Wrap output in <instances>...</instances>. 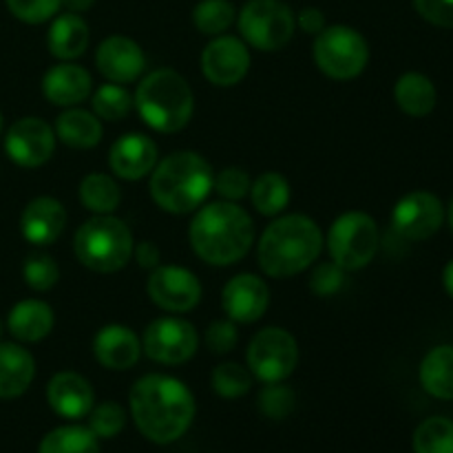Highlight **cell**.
<instances>
[{"label":"cell","instance_id":"obj_35","mask_svg":"<svg viewBox=\"0 0 453 453\" xmlns=\"http://www.w3.org/2000/svg\"><path fill=\"white\" fill-rule=\"evenodd\" d=\"M211 383L217 396L234 401V398H242L243 394L250 392L252 372L242 367L239 363H221L212 370Z\"/></svg>","mask_w":453,"mask_h":453},{"label":"cell","instance_id":"obj_16","mask_svg":"<svg viewBox=\"0 0 453 453\" xmlns=\"http://www.w3.org/2000/svg\"><path fill=\"white\" fill-rule=\"evenodd\" d=\"M96 66L109 82L131 84L144 73L146 56L135 40L127 35H109L97 47Z\"/></svg>","mask_w":453,"mask_h":453},{"label":"cell","instance_id":"obj_40","mask_svg":"<svg viewBox=\"0 0 453 453\" xmlns=\"http://www.w3.org/2000/svg\"><path fill=\"white\" fill-rule=\"evenodd\" d=\"M250 175H248L243 168L237 166L224 168V171L212 180V188H215L217 193H219V197L226 199V202H239V199H243L250 193Z\"/></svg>","mask_w":453,"mask_h":453},{"label":"cell","instance_id":"obj_10","mask_svg":"<svg viewBox=\"0 0 453 453\" xmlns=\"http://www.w3.org/2000/svg\"><path fill=\"white\" fill-rule=\"evenodd\" d=\"M299 365V345L283 327H264L248 345V370L264 383H283Z\"/></svg>","mask_w":453,"mask_h":453},{"label":"cell","instance_id":"obj_33","mask_svg":"<svg viewBox=\"0 0 453 453\" xmlns=\"http://www.w3.org/2000/svg\"><path fill=\"white\" fill-rule=\"evenodd\" d=\"M237 18L230 0H199L193 9V22L199 34L221 35Z\"/></svg>","mask_w":453,"mask_h":453},{"label":"cell","instance_id":"obj_39","mask_svg":"<svg viewBox=\"0 0 453 453\" xmlns=\"http://www.w3.org/2000/svg\"><path fill=\"white\" fill-rule=\"evenodd\" d=\"M7 7L18 20L27 25H42L56 18L60 12L62 0H7Z\"/></svg>","mask_w":453,"mask_h":453},{"label":"cell","instance_id":"obj_13","mask_svg":"<svg viewBox=\"0 0 453 453\" xmlns=\"http://www.w3.org/2000/svg\"><path fill=\"white\" fill-rule=\"evenodd\" d=\"M445 208L434 193L414 190L394 206L392 226L407 242H425L441 230Z\"/></svg>","mask_w":453,"mask_h":453},{"label":"cell","instance_id":"obj_50","mask_svg":"<svg viewBox=\"0 0 453 453\" xmlns=\"http://www.w3.org/2000/svg\"><path fill=\"white\" fill-rule=\"evenodd\" d=\"M0 336H3V321H0Z\"/></svg>","mask_w":453,"mask_h":453},{"label":"cell","instance_id":"obj_21","mask_svg":"<svg viewBox=\"0 0 453 453\" xmlns=\"http://www.w3.org/2000/svg\"><path fill=\"white\" fill-rule=\"evenodd\" d=\"M47 401L62 418H82L93 410L96 394L91 383L75 372H60L47 385Z\"/></svg>","mask_w":453,"mask_h":453},{"label":"cell","instance_id":"obj_43","mask_svg":"<svg viewBox=\"0 0 453 453\" xmlns=\"http://www.w3.org/2000/svg\"><path fill=\"white\" fill-rule=\"evenodd\" d=\"M414 7L432 25L453 29V0H414Z\"/></svg>","mask_w":453,"mask_h":453},{"label":"cell","instance_id":"obj_26","mask_svg":"<svg viewBox=\"0 0 453 453\" xmlns=\"http://www.w3.org/2000/svg\"><path fill=\"white\" fill-rule=\"evenodd\" d=\"M56 137L71 149H93L102 142L104 128L96 113L69 106L56 119Z\"/></svg>","mask_w":453,"mask_h":453},{"label":"cell","instance_id":"obj_38","mask_svg":"<svg viewBox=\"0 0 453 453\" xmlns=\"http://www.w3.org/2000/svg\"><path fill=\"white\" fill-rule=\"evenodd\" d=\"M259 411L273 420H283L295 411V392L281 383H265L259 394Z\"/></svg>","mask_w":453,"mask_h":453},{"label":"cell","instance_id":"obj_24","mask_svg":"<svg viewBox=\"0 0 453 453\" xmlns=\"http://www.w3.org/2000/svg\"><path fill=\"white\" fill-rule=\"evenodd\" d=\"M35 361L29 349L16 343L0 345V398H18L29 389Z\"/></svg>","mask_w":453,"mask_h":453},{"label":"cell","instance_id":"obj_41","mask_svg":"<svg viewBox=\"0 0 453 453\" xmlns=\"http://www.w3.org/2000/svg\"><path fill=\"white\" fill-rule=\"evenodd\" d=\"M345 286V270L336 265L334 261H326L314 268L312 277H310V290L317 296H334L339 295L341 288Z\"/></svg>","mask_w":453,"mask_h":453},{"label":"cell","instance_id":"obj_7","mask_svg":"<svg viewBox=\"0 0 453 453\" xmlns=\"http://www.w3.org/2000/svg\"><path fill=\"white\" fill-rule=\"evenodd\" d=\"M379 226L367 212L361 211L341 215L327 233V250L332 261L345 273H357L370 265L379 252Z\"/></svg>","mask_w":453,"mask_h":453},{"label":"cell","instance_id":"obj_47","mask_svg":"<svg viewBox=\"0 0 453 453\" xmlns=\"http://www.w3.org/2000/svg\"><path fill=\"white\" fill-rule=\"evenodd\" d=\"M442 286H445L447 295L453 299V259L445 265V270H442Z\"/></svg>","mask_w":453,"mask_h":453},{"label":"cell","instance_id":"obj_27","mask_svg":"<svg viewBox=\"0 0 453 453\" xmlns=\"http://www.w3.org/2000/svg\"><path fill=\"white\" fill-rule=\"evenodd\" d=\"M394 100L401 106L403 113L411 118H425L436 109L438 93L432 80L423 73H405L398 78L394 87Z\"/></svg>","mask_w":453,"mask_h":453},{"label":"cell","instance_id":"obj_19","mask_svg":"<svg viewBox=\"0 0 453 453\" xmlns=\"http://www.w3.org/2000/svg\"><path fill=\"white\" fill-rule=\"evenodd\" d=\"M66 228V211L58 199L35 197L20 217L22 237L34 246H51Z\"/></svg>","mask_w":453,"mask_h":453},{"label":"cell","instance_id":"obj_12","mask_svg":"<svg viewBox=\"0 0 453 453\" xmlns=\"http://www.w3.org/2000/svg\"><path fill=\"white\" fill-rule=\"evenodd\" d=\"M150 301L166 312H190L202 301V283L181 265H157L146 283Z\"/></svg>","mask_w":453,"mask_h":453},{"label":"cell","instance_id":"obj_32","mask_svg":"<svg viewBox=\"0 0 453 453\" xmlns=\"http://www.w3.org/2000/svg\"><path fill=\"white\" fill-rule=\"evenodd\" d=\"M416 453H453V420L434 416L418 425L414 434Z\"/></svg>","mask_w":453,"mask_h":453},{"label":"cell","instance_id":"obj_6","mask_svg":"<svg viewBox=\"0 0 453 453\" xmlns=\"http://www.w3.org/2000/svg\"><path fill=\"white\" fill-rule=\"evenodd\" d=\"M73 250L84 268L100 274H113L133 259L135 242L122 219L96 215L84 221L73 237Z\"/></svg>","mask_w":453,"mask_h":453},{"label":"cell","instance_id":"obj_23","mask_svg":"<svg viewBox=\"0 0 453 453\" xmlns=\"http://www.w3.org/2000/svg\"><path fill=\"white\" fill-rule=\"evenodd\" d=\"M53 323H56V317H53L51 305L38 299H25L13 305L9 312L7 330L12 332L13 339L22 343H38L51 334Z\"/></svg>","mask_w":453,"mask_h":453},{"label":"cell","instance_id":"obj_31","mask_svg":"<svg viewBox=\"0 0 453 453\" xmlns=\"http://www.w3.org/2000/svg\"><path fill=\"white\" fill-rule=\"evenodd\" d=\"M38 453H100L97 436L88 427H58L40 442Z\"/></svg>","mask_w":453,"mask_h":453},{"label":"cell","instance_id":"obj_36","mask_svg":"<svg viewBox=\"0 0 453 453\" xmlns=\"http://www.w3.org/2000/svg\"><path fill=\"white\" fill-rule=\"evenodd\" d=\"M22 277L25 283L35 292H47L60 279V268H58L56 259L44 252H34L27 257L25 265H22Z\"/></svg>","mask_w":453,"mask_h":453},{"label":"cell","instance_id":"obj_9","mask_svg":"<svg viewBox=\"0 0 453 453\" xmlns=\"http://www.w3.org/2000/svg\"><path fill=\"white\" fill-rule=\"evenodd\" d=\"M243 42L273 53L286 47L296 29V18L283 0H248L237 18Z\"/></svg>","mask_w":453,"mask_h":453},{"label":"cell","instance_id":"obj_11","mask_svg":"<svg viewBox=\"0 0 453 453\" xmlns=\"http://www.w3.org/2000/svg\"><path fill=\"white\" fill-rule=\"evenodd\" d=\"M199 348L197 330L190 321L180 317L155 319L144 332L142 349L146 357L162 365H181L190 361Z\"/></svg>","mask_w":453,"mask_h":453},{"label":"cell","instance_id":"obj_28","mask_svg":"<svg viewBox=\"0 0 453 453\" xmlns=\"http://www.w3.org/2000/svg\"><path fill=\"white\" fill-rule=\"evenodd\" d=\"M425 392L441 401H453V345H438L420 363Z\"/></svg>","mask_w":453,"mask_h":453},{"label":"cell","instance_id":"obj_2","mask_svg":"<svg viewBox=\"0 0 453 453\" xmlns=\"http://www.w3.org/2000/svg\"><path fill=\"white\" fill-rule=\"evenodd\" d=\"M195 255L206 264L224 268L242 261L255 243V221L234 202L199 206L188 230Z\"/></svg>","mask_w":453,"mask_h":453},{"label":"cell","instance_id":"obj_48","mask_svg":"<svg viewBox=\"0 0 453 453\" xmlns=\"http://www.w3.org/2000/svg\"><path fill=\"white\" fill-rule=\"evenodd\" d=\"M447 219H449V226H451V230H453V199H451V203H449V212H447Z\"/></svg>","mask_w":453,"mask_h":453},{"label":"cell","instance_id":"obj_30","mask_svg":"<svg viewBox=\"0 0 453 453\" xmlns=\"http://www.w3.org/2000/svg\"><path fill=\"white\" fill-rule=\"evenodd\" d=\"M250 197L257 212L264 217H277L290 203V184L281 173H264L252 181Z\"/></svg>","mask_w":453,"mask_h":453},{"label":"cell","instance_id":"obj_1","mask_svg":"<svg viewBox=\"0 0 453 453\" xmlns=\"http://www.w3.org/2000/svg\"><path fill=\"white\" fill-rule=\"evenodd\" d=\"M131 416L144 438L157 445L180 441L195 418V396L181 380L146 374L131 389Z\"/></svg>","mask_w":453,"mask_h":453},{"label":"cell","instance_id":"obj_29","mask_svg":"<svg viewBox=\"0 0 453 453\" xmlns=\"http://www.w3.org/2000/svg\"><path fill=\"white\" fill-rule=\"evenodd\" d=\"M80 202L93 215H113L122 202V193L111 175L91 173L80 181Z\"/></svg>","mask_w":453,"mask_h":453},{"label":"cell","instance_id":"obj_42","mask_svg":"<svg viewBox=\"0 0 453 453\" xmlns=\"http://www.w3.org/2000/svg\"><path fill=\"white\" fill-rule=\"evenodd\" d=\"M239 332L234 321L230 319H221V321H212L206 330V345L211 352L215 354H228L237 348Z\"/></svg>","mask_w":453,"mask_h":453},{"label":"cell","instance_id":"obj_17","mask_svg":"<svg viewBox=\"0 0 453 453\" xmlns=\"http://www.w3.org/2000/svg\"><path fill=\"white\" fill-rule=\"evenodd\" d=\"M270 305V290L257 274H237L221 292V308L234 323H255Z\"/></svg>","mask_w":453,"mask_h":453},{"label":"cell","instance_id":"obj_14","mask_svg":"<svg viewBox=\"0 0 453 453\" xmlns=\"http://www.w3.org/2000/svg\"><path fill=\"white\" fill-rule=\"evenodd\" d=\"M4 150L18 166L38 168L53 157L56 131L40 118H22L7 131Z\"/></svg>","mask_w":453,"mask_h":453},{"label":"cell","instance_id":"obj_37","mask_svg":"<svg viewBox=\"0 0 453 453\" xmlns=\"http://www.w3.org/2000/svg\"><path fill=\"white\" fill-rule=\"evenodd\" d=\"M124 425H127V411L122 410V405L113 401L100 403V405L88 411V429L97 438L118 436L124 429Z\"/></svg>","mask_w":453,"mask_h":453},{"label":"cell","instance_id":"obj_8","mask_svg":"<svg viewBox=\"0 0 453 453\" xmlns=\"http://www.w3.org/2000/svg\"><path fill=\"white\" fill-rule=\"evenodd\" d=\"M312 56L327 78L352 80L365 71L370 62V47L352 27L332 25L314 38Z\"/></svg>","mask_w":453,"mask_h":453},{"label":"cell","instance_id":"obj_4","mask_svg":"<svg viewBox=\"0 0 453 453\" xmlns=\"http://www.w3.org/2000/svg\"><path fill=\"white\" fill-rule=\"evenodd\" d=\"M212 168L195 150H177L150 171L149 190L153 202L171 215H188L203 206L212 190Z\"/></svg>","mask_w":453,"mask_h":453},{"label":"cell","instance_id":"obj_3","mask_svg":"<svg viewBox=\"0 0 453 453\" xmlns=\"http://www.w3.org/2000/svg\"><path fill=\"white\" fill-rule=\"evenodd\" d=\"M323 250V233L305 215H283L264 230L257 248L259 268L273 279H290L308 270Z\"/></svg>","mask_w":453,"mask_h":453},{"label":"cell","instance_id":"obj_49","mask_svg":"<svg viewBox=\"0 0 453 453\" xmlns=\"http://www.w3.org/2000/svg\"><path fill=\"white\" fill-rule=\"evenodd\" d=\"M0 131H3V113H0Z\"/></svg>","mask_w":453,"mask_h":453},{"label":"cell","instance_id":"obj_46","mask_svg":"<svg viewBox=\"0 0 453 453\" xmlns=\"http://www.w3.org/2000/svg\"><path fill=\"white\" fill-rule=\"evenodd\" d=\"M93 3H96V0H62V4H65L71 13L88 12V9L93 7Z\"/></svg>","mask_w":453,"mask_h":453},{"label":"cell","instance_id":"obj_44","mask_svg":"<svg viewBox=\"0 0 453 453\" xmlns=\"http://www.w3.org/2000/svg\"><path fill=\"white\" fill-rule=\"evenodd\" d=\"M296 25L301 27V31H303V34L319 35L323 29H326V16H323L321 9L305 7V9H301L299 16H296Z\"/></svg>","mask_w":453,"mask_h":453},{"label":"cell","instance_id":"obj_18","mask_svg":"<svg viewBox=\"0 0 453 453\" xmlns=\"http://www.w3.org/2000/svg\"><path fill=\"white\" fill-rule=\"evenodd\" d=\"M155 164H157V144L144 133H127L109 150V166L119 180H142L150 175Z\"/></svg>","mask_w":453,"mask_h":453},{"label":"cell","instance_id":"obj_20","mask_svg":"<svg viewBox=\"0 0 453 453\" xmlns=\"http://www.w3.org/2000/svg\"><path fill=\"white\" fill-rule=\"evenodd\" d=\"M93 354L106 370H131L142 357V341L127 326H106L93 339Z\"/></svg>","mask_w":453,"mask_h":453},{"label":"cell","instance_id":"obj_22","mask_svg":"<svg viewBox=\"0 0 453 453\" xmlns=\"http://www.w3.org/2000/svg\"><path fill=\"white\" fill-rule=\"evenodd\" d=\"M93 80L84 66L73 62H62L51 66L42 78V93L51 104L75 106L91 96Z\"/></svg>","mask_w":453,"mask_h":453},{"label":"cell","instance_id":"obj_15","mask_svg":"<svg viewBox=\"0 0 453 453\" xmlns=\"http://www.w3.org/2000/svg\"><path fill=\"white\" fill-rule=\"evenodd\" d=\"M250 69V51L234 35H217L202 51V73L215 87H234Z\"/></svg>","mask_w":453,"mask_h":453},{"label":"cell","instance_id":"obj_34","mask_svg":"<svg viewBox=\"0 0 453 453\" xmlns=\"http://www.w3.org/2000/svg\"><path fill=\"white\" fill-rule=\"evenodd\" d=\"M93 113L106 122H119L127 118L133 109V96L122 87V84H102L93 93Z\"/></svg>","mask_w":453,"mask_h":453},{"label":"cell","instance_id":"obj_45","mask_svg":"<svg viewBox=\"0 0 453 453\" xmlns=\"http://www.w3.org/2000/svg\"><path fill=\"white\" fill-rule=\"evenodd\" d=\"M133 257L144 270H155L159 265V259H162V252L153 242H140L133 250Z\"/></svg>","mask_w":453,"mask_h":453},{"label":"cell","instance_id":"obj_5","mask_svg":"<svg viewBox=\"0 0 453 453\" xmlns=\"http://www.w3.org/2000/svg\"><path fill=\"white\" fill-rule=\"evenodd\" d=\"M133 106L153 131L177 133L193 118L195 96L184 75L164 66L142 80Z\"/></svg>","mask_w":453,"mask_h":453},{"label":"cell","instance_id":"obj_25","mask_svg":"<svg viewBox=\"0 0 453 453\" xmlns=\"http://www.w3.org/2000/svg\"><path fill=\"white\" fill-rule=\"evenodd\" d=\"M49 53L58 60H75L88 47V25L80 13H62L51 22L47 34Z\"/></svg>","mask_w":453,"mask_h":453}]
</instances>
